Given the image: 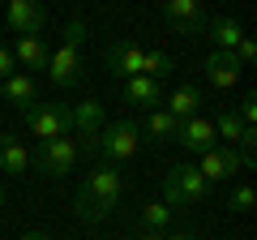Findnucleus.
Listing matches in <instances>:
<instances>
[{"instance_id": "nucleus-1", "label": "nucleus", "mask_w": 257, "mask_h": 240, "mask_svg": "<svg viewBox=\"0 0 257 240\" xmlns=\"http://www.w3.org/2000/svg\"><path fill=\"white\" fill-rule=\"evenodd\" d=\"M124 202V172H120V163H107V159H99V163L86 172L82 189H77L73 197V210L82 223H103L116 214V206Z\"/></svg>"}, {"instance_id": "nucleus-2", "label": "nucleus", "mask_w": 257, "mask_h": 240, "mask_svg": "<svg viewBox=\"0 0 257 240\" xmlns=\"http://www.w3.org/2000/svg\"><path fill=\"white\" fill-rule=\"evenodd\" d=\"M82 47H86V22L73 18L60 35V47L47 52V77L56 86H73L82 77Z\"/></svg>"}, {"instance_id": "nucleus-3", "label": "nucleus", "mask_w": 257, "mask_h": 240, "mask_svg": "<svg viewBox=\"0 0 257 240\" xmlns=\"http://www.w3.org/2000/svg\"><path fill=\"white\" fill-rule=\"evenodd\" d=\"M142 146V125H133V120H107L99 133L90 138V155L99 150V159H107V163H128V159L138 155Z\"/></svg>"}, {"instance_id": "nucleus-4", "label": "nucleus", "mask_w": 257, "mask_h": 240, "mask_svg": "<svg viewBox=\"0 0 257 240\" xmlns=\"http://www.w3.org/2000/svg\"><path fill=\"white\" fill-rule=\"evenodd\" d=\"M206 193H210V180L193 163L167 167V176H163V202L167 206H193V202H202Z\"/></svg>"}, {"instance_id": "nucleus-5", "label": "nucleus", "mask_w": 257, "mask_h": 240, "mask_svg": "<svg viewBox=\"0 0 257 240\" xmlns=\"http://www.w3.org/2000/svg\"><path fill=\"white\" fill-rule=\"evenodd\" d=\"M77 142L64 133V138H43L39 142V150L30 155V167H39V172L47 176V180H64V176L73 172V163H77Z\"/></svg>"}, {"instance_id": "nucleus-6", "label": "nucleus", "mask_w": 257, "mask_h": 240, "mask_svg": "<svg viewBox=\"0 0 257 240\" xmlns=\"http://www.w3.org/2000/svg\"><path fill=\"white\" fill-rule=\"evenodd\" d=\"M26 129L39 142L43 138H64V133H73V107L69 103H39L35 99L26 107Z\"/></svg>"}, {"instance_id": "nucleus-7", "label": "nucleus", "mask_w": 257, "mask_h": 240, "mask_svg": "<svg viewBox=\"0 0 257 240\" xmlns=\"http://www.w3.org/2000/svg\"><path fill=\"white\" fill-rule=\"evenodd\" d=\"M5 22H9L13 35H39L47 22V9H43V0H9L5 5Z\"/></svg>"}, {"instance_id": "nucleus-8", "label": "nucleus", "mask_w": 257, "mask_h": 240, "mask_svg": "<svg viewBox=\"0 0 257 240\" xmlns=\"http://www.w3.org/2000/svg\"><path fill=\"white\" fill-rule=\"evenodd\" d=\"M176 142H180L189 155H202V150L219 146V133H214V120H206L202 111L197 116H184L180 120V133H176Z\"/></svg>"}, {"instance_id": "nucleus-9", "label": "nucleus", "mask_w": 257, "mask_h": 240, "mask_svg": "<svg viewBox=\"0 0 257 240\" xmlns=\"http://www.w3.org/2000/svg\"><path fill=\"white\" fill-rule=\"evenodd\" d=\"M142 52L146 47L142 43H133V39H116V43L107 47V56H103V65H107V73L111 77H133V73H142Z\"/></svg>"}, {"instance_id": "nucleus-10", "label": "nucleus", "mask_w": 257, "mask_h": 240, "mask_svg": "<svg viewBox=\"0 0 257 240\" xmlns=\"http://www.w3.org/2000/svg\"><path fill=\"white\" fill-rule=\"evenodd\" d=\"M163 18L180 35H206V13L197 0H163Z\"/></svg>"}, {"instance_id": "nucleus-11", "label": "nucleus", "mask_w": 257, "mask_h": 240, "mask_svg": "<svg viewBox=\"0 0 257 240\" xmlns=\"http://www.w3.org/2000/svg\"><path fill=\"white\" fill-rule=\"evenodd\" d=\"M214 133H219L227 146H244V150H253V146H257V129L240 120V111H236V107H223L219 116H214Z\"/></svg>"}, {"instance_id": "nucleus-12", "label": "nucleus", "mask_w": 257, "mask_h": 240, "mask_svg": "<svg viewBox=\"0 0 257 240\" xmlns=\"http://www.w3.org/2000/svg\"><path fill=\"white\" fill-rule=\"evenodd\" d=\"M202 69H206V82L219 86V90H231V86L240 82V73H244V65H240L236 56H231V52H219V47L206 56V65H202Z\"/></svg>"}, {"instance_id": "nucleus-13", "label": "nucleus", "mask_w": 257, "mask_h": 240, "mask_svg": "<svg viewBox=\"0 0 257 240\" xmlns=\"http://www.w3.org/2000/svg\"><path fill=\"white\" fill-rule=\"evenodd\" d=\"M124 103H133V107H142V111H155L159 103H163V82H155V77H146V73L124 77Z\"/></svg>"}, {"instance_id": "nucleus-14", "label": "nucleus", "mask_w": 257, "mask_h": 240, "mask_svg": "<svg viewBox=\"0 0 257 240\" xmlns=\"http://www.w3.org/2000/svg\"><path fill=\"white\" fill-rule=\"evenodd\" d=\"M107 125V111H103V103H94V99H86V103H77L73 107V129L82 133V146L77 150H90V138Z\"/></svg>"}, {"instance_id": "nucleus-15", "label": "nucleus", "mask_w": 257, "mask_h": 240, "mask_svg": "<svg viewBox=\"0 0 257 240\" xmlns=\"http://www.w3.org/2000/svg\"><path fill=\"white\" fill-rule=\"evenodd\" d=\"M47 52H52V47L43 43V35H18L13 60H18L22 73H30V69H47Z\"/></svg>"}, {"instance_id": "nucleus-16", "label": "nucleus", "mask_w": 257, "mask_h": 240, "mask_svg": "<svg viewBox=\"0 0 257 240\" xmlns=\"http://www.w3.org/2000/svg\"><path fill=\"white\" fill-rule=\"evenodd\" d=\"M35 99H39V82H35V73H22V69H18V73L5 77V103H18V107L26 111Z\"/></svg>"}, {"instance_id": "nucleus-17", "label": "nucleus", "mask_w": 257, "mask_h": 240, "mask_svg": "<svg viewBox=\"0 0 257 240\" xmlns=\"http://www.w3.org/2000/svg\"><path fill=\"white\" fill-rule=\"evenodd\" d=\"M176 133H180V116H172L167 107H155V111L146 116V138L155 142V146L176 142Z\"/></svg>"}, {"instance_id": "nucleus-18", "label": "nucleus", "mask_w": 257, "mask_h": 240, "mask_svg": "<svg viewBox=\"0 0 257 240\" xmlns=\"http://www.w3.org/2000/svg\"><path fill=\"white\" fill-rule=\"evenodd\" d=\"M30 167V150L18 138H0V172L5 176H26Z\"/></svg>"}, {"instance_id": "nucleus-19", "label": "nucleus", "mask_w": 257, "mask_h": 240, "mask_svg": "<svg viewBox=\"0 0 257 240\" xmlns=\"http://www.w3.org/2000/svg\"><path fill=\"white\" fill-rule=\"evenodd\" d=\"M163 107L172 111V116H180V120L184 116H197V111H202V90L184 82V86H176V90H172V99H163Z\"/></svg>"}, {"instance_id": "nucleus-20", "label": "nucleus", "mask_w": 257, "mask_h": 240, "mask_svg": "<svg viewBox=\"0 0 257 240\" xmlns=\"http://www.w3.org/2000/svg\"><path fill=\"white\" fill-rule=\"evenodd\" d=\"M193 167H197V172H202L206 180H210V185H219V180H231V176H227V150H223V146H210V150H202Z\"/></svg>"}, {"instance_id": "nucleus-21", "label": "nucleus", "mask_w": 257, "mask_h": 240, "mask_svg": "<svg viewBox=\"0 0 257 240\" xmlns=\"http://www.w3.org/2000/svg\"><path fill=\"white\" fill-rule=\"evenodd\" d=\"M206 35L214 39V47H219V52H231V47L240 43V35H244V30H240L236 18H210V22H206Z\"/></svg>"}, {"instance_id": "nucleus-22", "label": "nucleus", "mask_w": 257, "mask_h": 240, "mask_svg": "<svg viewBox=\"0 0 257 240\" xmlns=\"http://www.w3.org/2000/svg\"><path fill=\"white\" fill-rule=\"evenodd\" d=\"M142 73L155 77V82H163V77L176 73V60L163 52V47H146V52H142Z\"/></svg>"}, {"instance_id": "nucleus-23", "label": "nucleus", "mask_w": 257, "mask_h": 240, "mask_svg": "<svg viewBox=\"0 0 257 240\" xmlns=\"http://www.w3.org/2000/svg\"><path fill=\"white\" fill-rule=\"evenodd\" d=\"M142 223H146L150 231H167V223H172V206H167V202H146V206H142Z\"/></svg>"}, {"instance_id": "nucleus-24", "label": "nucleus", "mask_w": 257, "mask_h": 240, "mask_svg": "<svg viewBox=\"0 0 257 240\" xmlns=\"http://www.w3.org/2000/svg\"><path fill=\"white\" fill-rule=\"evenodd\" d=\"M253 202H257V193H253V185H236L231 189V197H227V206L236 214H244V210H253Z\"/></svg>"}, {"instance_id": "nucleus-25", "label": "nucleus", "mask_w": 257, "mask_h": 240, "mask_svg": "<svg viewBox=\"0 0 257 240\" xmlns=\"http://www.w3.org/2000/svg\"><path fill=\"white\" fill-rule=\"evenodd\" d=\"M231 56H236V60H240V65H253V56H257V47H253V39H248V35H240V43L236 47H231Z\"/></svg>"}, {"instance_id": "nucleus-26", "label": "nucleus", "mask_w": 257, "mask_h": 240, "mask_svg": "<svg viewBox=\"0 0 257 240\" xmlns=\"http://www.w3.org/2000/svg\"><path fill=\"white\" fill-rule=\"evenodd\" d=\"M236 111H240V120H244V125H253V120H257V94H244Z\"/></svg>"}, {"instance_id": "nucleus-27", "label": "nucleus", "mask_w": 257, "mask_h": 240, "mask_svg": "<svg viewBox=\"0 0 257 240\" xmlns=\"http://www.w3.org/2000/svg\"><path fill=\"white\" fill-rule=\"evenodd\" d=\"M9 73H18V60H13V52H9V47H0V82H5Z\"/></svg>"}, {"instance_id": "nucleus-28", "label": "nucleus", "mask_w": 257, "mask_h": 240, "mask_svg": "<svg viewBox=\"0 0 257 240\" xmlns=\"http://www.w3.org/2000/svg\"><path fill=\"white\" fill-rule=\"evenodd\" d=\"M163 240H202V236H197V231H176V236H167L163 231Z\"/></svg>"}, {"instance_id": "nucleus-29", "label": "nucleus", "mask_w": 257, "mask_h": 240, "mask_svg": "<svg viewBox=\"0 0 257 240\" xmlns=\"http://www.w3.org/2000/svg\"><path fill=\"white\" fill-rule=\"evenodd\" d=\"M22 240H52L47 231H22Z\"/></svg>"}, {"instance_id": "nucleus-30", "label": "nucleus", "mask_w": 257, "mask_h": 240, "mask_svg": "<svg viewBox=\"0 0 257 240\" xmlns=\"http://www.w3.org/2000/svg\"><path fill=\"white\" fill-rule=\"evenodd\" d=\"M0 206H5V180H0Z\"/></svg>"}, {"instance_id": "nucleus-31", "label": "nucleus", "mask_w": 257, "mask_h": 240, "mask_svg": "<svg viewBox=\"0 0 257 240\" xmlns=\"http://www.w3.org/2000/svg\"><path fill=\"white\" fill-rule=\"evenodd\" d=\"M0 103H5V82H0Z\"/></svg>"}, {"instance_id": "nucleus-32", "label": "nucleus", "mask_w": 257, "mask_h": 240, "mask_svg": "<svg viewBox=\"0 0 257 240\" xmlns=\"http://www.w3.org/2000/svg\"><path fill=\"white\" fill-rule=\"evenodd\" d=\"M159 5H163V0H159Z\"/></svg>"}]
</instances>
